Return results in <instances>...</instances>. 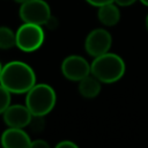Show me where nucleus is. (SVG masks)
Here are the masks:
<instances>
[{"label": "nucleus", "instance_id": "nucleus-1", "mask_svg": "<svg viewBox=\"0 0 148 148\" xmlns=\"http://www.w3.org/2000/svg\"><path fill=\"white\" fill-rule=\"evenodd\" d=\"M0 84L12 94H27L36 84V74L28 64L13 60L2 66Z\"/></svg>", "mask_w": 148, "mask_h": 148}, {"label": "nucleus", "instance_id": "nucleus-2", "mask_svg": "<svg viewBox=\"0 0 148 148\" xmlns=\"http://www.w3.org/2000/svg\"><path fill=\"white\" fill-rule=\"evenodd\" d=\"M125 62L116 53L106 52L95 57L90 64V73L102 83H114L125 74Z\"/></svg>", "mask_w": 148, "mask_h": 148}, {"label": "nucleus", "instance_id": "nucleus-3", "mask_svg": "<svg viewBox=\"0 0 148 148\" xmlns=\"http://www.w3.org/2000/svg\"><path fill=\"white\" fill-rule=\"evenodd\" d=\"M56 102V91L46 83H36L25 96V105L32 116H46L53 110Z\"/></svg>", "mask_w": 148, "mask_h": 148}, {"label": "nucleus", "instance_id": "nucleus-4", "mask_svg": "<svg viewBox=\"0 0 148 148\" xmlns=\"http://www.w3.org/2000/svg\"><path fill=\"white\" fill-rule=\"evenodd\" d=\"M16 36V47L23 52H34L38 50L45 38L44 30L42 25L23 22L22 25L15 32Z\"/></svg>", "mask_w": 148, "mask_h": 148}, {"label": "nucleus", "instance_id": "nucleus-5", "mask_svg": "<svg viewBox=\"0 0 148 148\" xmlns=\"http://www.w3.org/2000/svg\"><path fill=\"white\" fill-rule=\"evenodd\" d=\"M18 15L23 22L46 25L51 18V8L45 0H27L21 3Z\"/></svg>", "mask_w": 148, "mask_h": 148}, {"label": "nucleus", "instance_id": "nucleus-6", "mask_svg": "<svg viewBox=\"0 0 148 148\" xmlns=\"http://www.w3.org/2000/svg\"><path fill=\"white\" fill-rule=\"evenodd\" d=\"M112 45V36L111 34L103 28H97L91 30L84 40L86 52L92 58L102 56L110 51Z\"/></svg>", "mask_w": 148, "mask_h": 148}, {"label": "nucleus", "instance_id": "nucleus-7", "mask_svg": "<svg viewBox=\"0 0 148 148\" xmlns=\"http://www.w3.org/2000/svg\"><path fill=\"white\" fill-rule=\"evenodd\" d=\"M61 73L69 80L79 82L83 77L90 74V64L81 56L71 54L66 57L61 62Z\"/></svg>", "mask_w": 148, "mask_h": 148}, {"label": "nucleus", "instance_id": "nucleus-8", "mask_svg": "<svg viewBox=\"0 0 148 148\" xmlns=\"http://www.w3.org/2000/svg\"><path fill=\"white\" fill-rule=\"evenodd\" d=\"M2 119L8 127L24 128L30 125L32 114L27 105L10 104L2 113Z\"/></svg>", "mask_w": 148, "mask_h": 148}, {"label": "nucleus", "instance_id": "nucleus-9", "mask_svg": "<svg viewBox=\"0 0 148 148\" xmlns=\"http://www.w3.org/2000/svg\"><path fill=\"white\" fill-rule=\"evenodd\" d=\"M0 143L5 148H29L31 139L23 128L8 127L2 132Z\"/></svg>", "mask_w": 148, "mask_h": 148}, {"label": "nucleus", "instance_id": "nucleus-10", "mask_svg": "<svg viewBox=\"0 0 148 148\" xmlns=\"http://www.w3.org/2000/svg\"><path fill=\"white\" fill-rule=\"evenodd\" d=\"M97 17H98V21L105 27L116 25L120 21V10L118 8V5L110 2L98 7Z\"/></svg>", "mask_w": 148, "mask_h": 148}, {"label": "nucleus", "instance_id": "nucleus-11", "mask_svg": "<svg viewBox=\"0 0 148 148\" xmlns=\"http://www.w3.org/2000/svg\"><path fill=\"white\" fill-rule=\"evenodd\" d=\"M101 83L102 82L90 73L89 75H87L86 77L79 81L77 89L81 96L86 98H94L101 92V88H102Z\"/></svg>", "mask_w": 148, "mask_h": 148}, {"label": "nucleus", "instance_id": "nucleus-12", "mask_svg": "<svg viewBox=\"0 0 148 148\" xmlns=\"http://www.w3.org/2000/svg\"><path fill=\"white\" fill-rule=\"evenodd\" d=\"M14 46H16L15 32L9 27L1 25L0 27V50H9Z\"/></svg>", "mask_w": 148, "mask_h": 148}, {"label": "nucleus", "instance_id": "nucleus-13", "mask_svg": "<svg viewBox=\"0 0 148 148\" xmlns=\"http://www.w3.org/2000/svg\"><path fill=\"white\" fill-rule=\"evenodd\" d=\"M12 92L8 91L2 84H0V114L5 112V110L10 105V97Z\"/></svg>", "mask_w": 148, "mask_h": 148}, {"label": "nucleus", "instance_id": "nucleus-14", "mask_svg": "<svg viewBox=\"0 0 148 148\" xmlns=\"http://www.w3.org/2000/svg\"><path fill=\"white\" fill-rule=\"evenodd\" d=\"M30 147H31V148H49L50 145H49L46 141L42 140V139H37V140L31 141Z\"/></svg>", "mask_w": 148, "mask_h": 148}, {"label": "nucleus", "instance_id": "nucleus-15", "mask_svg": "<svg viewBox=\"0 0 148 148\" xmlns=\"http://www.w3.org/2000/svg\"><path fill=\"white\" fill-rule=\"evenodd\" d=\"M57 148H77V145L69 140H64L57 143Z\"/></svg>", "mask_w": 148, "mask_h": 148}, {"label": "nucleus", "instance_id": "nucleus-16", "mask_svg": "<svg viewBox=\"0 0 148 148\" xmlns=\"http://www.w3.org/2000/svg\"><path fill=\"white\" fill-rule=\"evenodd\" d=\"M86 1H87L89 5L95 6V7H101V6H103V5L113 2V0H86Z\"/></svg>", "mask_w": 148, "mask_h": 148}, {"label": "nucleus", "instance_id": "nucleus-17", "mask_svg": "<svg viewBox=\"0 0 148 148\" xmlns=\"http://www.w3.org/2000/svg\"><path fill=\"white\" fill-rule=\"evenodd\" d=\"M135 1H138V0H113V2L117 3V5L120 6V7H127V6H131V5H133Z\"/></svg>", "mask_w": 148, "mask_h": 148}, {"label": "nucleus", "instance_id": "nucleus-18", "mask_svg": "<svg viewBox=\"0 0 148 148\" xmlns=\"http://www.w3.org/2000/svg\"><path fill=\"white\" fill-rule=\"evenodd\" d=\"M139 1H140L142 5H145V6H147V7H148V0H139Z\"/></svg>", "mask_w": 148, "mask_h": 148}, {"label": "nucleus", "instance_id": "nucleus-19", "mask_svg": "<svg viewBox=\"0 0 148 148\" xmlns=\"http://www.w3.org/2000/svg\"><path fill=\"white\" fill-rule=\"evenodd\" d=\"M145 23H146V29L148 30V14H147V16H146V22H145Z\"/></svg>", "mask_w": 148, "mask_h": 148}, {"label": "nucleus", "instance_id": "nucleus-20", "mask_svg": "<svg viewBox=\"0 0 148 148\" xmlns=\"http://www.w3.org/2000/svg\"><path fill=\"white\" fill-rule=\"evenodd\" d=\"M15 2H17V3H23V2H25L27 0H14Z\"/></svg>", "mask_w": 148, "mask_h": 148}, {"label": "nucleus", "instance_id": "nucleus-21", "mask_svg": "<svg viewBox=\"0 0 148 148\" xmlns=\"http://www.w3.org/2000/svg\"><path fill=\"white\" fill-rule=\"evenodd\" d=\"M2 66H3V65H2L1 61H0V74H1V71H2Z\"/></svg>", "mask_w": 148, "mask_h": 148}]
</instances>
